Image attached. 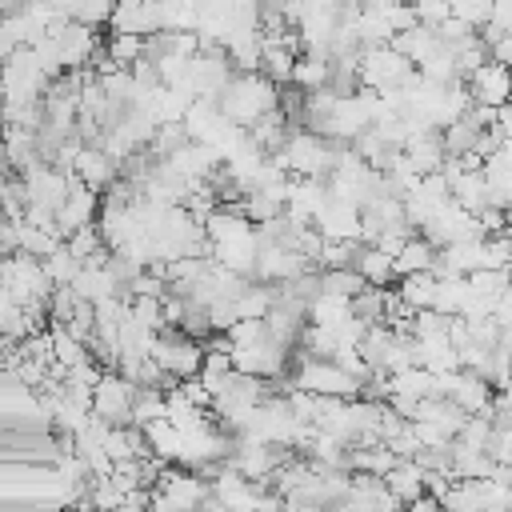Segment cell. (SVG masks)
I'll list each match as a JSON object with an SVG mask.
<instances>
[{"instance_id":"1","label":"cell","mask_w":512,"mask_h":512,"mask_svg":"<svg viewBox=\"0 0 512 512\" xmlns=\"http://www.w3.org/2000/svg\"><path fill=\"white\" fill-rule=\"evenodd\" d=\"M216 104H220V112H224L232 124L248 128V124H256L260 116H268V112L280 108V84L268 80L264 72H236V76L224 84V92L216 96Z\"/></svg>"},{"instance_id":"2","label":"cell","mask_w":512,"mask_h":512,"mask_svg":"<svg viewBox=\"0 0 512 512\" xmlns=\"http://www.w3.org/2000/svg\"><path fill=\"white\" fill-rule=\"evenodd\" d=\"M340 148L336 140L312 132V128H292V136L284 140V148L272 156L288 176H316V180H328L336 160H340Z\"/></svg>"},{"instance_id":"3","label":"cell","mask_w":512,"mask_h":512,"mask_svg":"<svg viewBox=\"0 0 512 512\" xmlns=\"http://www.w3.org/2000/svg\"><path fill=\"white\" fill-rule=\"evenodd\" d=\"M360 88H372V92H392V88H404L412 76H416V64L396 48V44H368L360 52Z\"/></svg>"},{"instance_id":"4","label":"cell","mask_w":512,"mask_h":512,"mask_svg":"<svg viewBox=\"0 0 512 512\" xmlns=\"http://www.w3.org/2000/svg\"><path fill=\"white\" fill-rule=\"evenodd\" d=\"M52 76L44 72V64L36 60L32 48H16L4 60V76H0V96L4 104H24V100H44Z\"/></svg>"},{"instance_id":"5","label":"cell","mask_w":512,"mask_h":512,"mask_svg":"<svg viewBox=\"0 0 512 512\" xmlns=\"http://www.w3.org/2000/svg\"><path fill=\"white\" fill-rule=\"evenodd\" d=\"M292 384L304 388V392H316V396H336V400H352L360 396V380L340 368L336 360H320V356H300L296 372H292Z\"/></svg>"},{"instance_id":"6","label":"cell","mask_w":512,"mask_h":512,"mask_svg":"<svg viewBox=\"0 0 512 512\" xmlns=\"http://www.w3.org/2000/svg\"><path fill=\"white\" fill-rule=\"evenodd\" d=\"M48 40H52V48H56L64 72H84V68H92V60H96V52H100L96 28H92V24H80V20H56V24L48 28Z\"/></svg>"},{"instance_id":"7","label":"cell","mask_w":512,"mask_h":512,"mask_svg":"<svg viewBox=\"0 0 512 512\" xmlns=\"http://www.w3.org/2000/svg\"><path fill=\"white\" fill-rule=\"evenodd\" d=\"M152 360L164 368V376L188 380V376H200L204 344L192 340V336H184L180 328H164V332H156V340H152Z\"/></svg>"},{"instance_id":"8","label":"cell","mask_w":512,"mask_h":512,"mask_svg":"<svg viewBox=\"0 0 512 512\" xmlns=\"http://www.w3.org/2000/svg\"><path fill=\"white\" fill-rule=\"evenodd\" d=\"M136 388H140V384H132L128 376H120V372H104L100 384L92 388V412H96L100 420H108L112 428H116V424H132V400H136Z\"/></svg>"},{"instance_id":"9","label":"cell","mask_w":512,"mask_h":512,"mask_svg":"<svg viewBox=\"0 0 512 512\" xmlns=\"http://www.w3.org/2000/svg\"><path fill=\"white\" fill-rule=\"evenodd\" d=\"M464 84H468L472 104H484V108H508L512 104V68L508 64L484 60Z\"/></svg>"},{"instance_id":"10","label":"cell","mask_w":512,"mask_h":512,"mask_svg":"<svg viewBox=\"0 0 512 512\" xmlns=\"http://www.w3.org/2000/svg\"><path fill=\"white\" fill-rule=\"evenodd\" d=\"M96 216H100V192L84 188V184L72 176V188H68L64 204L56 208V228H60V236H72L76 228L96 224Z\"/></svg>"},{"instance_id":"11","label":"cell","mask_w":512,"mask_h":512,"mask_svg":"<svg viewBox=\"0 0 512 512\" xmlns=\"http://www.w3.org/2000/svg\"><path fill=\"white\" fill-rule=\"evenodd\" d=\"M108 28L132 32V36H156L160 32V4L156 0H116Z\"/></svg>"},{"instance_id":"12","label":"cell","mask_w":512,"mask_h":512,"mask_svg":"<svg viewBox=\"0 0 512 512\" xmlns=\"http://www.w3.org/2000/svg\"><path fill=\"white\" fill-rule=\"evenodd\" d=\"M312 228H320L324 240H360V208L340 196H328V204L320 208Z\"/></svg>"},{"instance_id":"13","label":"cell","mask_w":512,"mask_h":512,"mask_svg":"<svg viewBox=\"0 0 512 512\" xmlns=\"http://www.w3.org/2000/svg\"><path fill=\"white\" fill-rule=\"evenodd\" d=\"M72 176H76L84 188L104 192V188H112V184L120 180V160H116V156H108L104 148H84V152L76 156Z\"/></svg>"},{"instance_id":"14","label":"cell","mask_w":512,"mask_h":512,"mask_svg":"<svg viewBox=\"0 0 512 512\" xmlns=\"http://www.w3.org/2000/svg\"><path fill=\"white\" fill-rule=\"evenodd\" d=\"M384 484H388V492H392L400 504H412L416 496L428 492V472H424L416 460H396V468L384 476Z\"/></svg>"},{"instance_id":"15","label":"cell","mask_w":512,"mask_h":512,"mask_svg":"<svg viewBox=\"0 0 512 512\" xmlns=\"http://www.w3.org/2000/svg\"><path fill=\"white\" fill-rule=\"evenodd\" d=\"M356 272H360L364 284H372V288H388L392 280H400V276H396V256L384 252V248H376V244H364V248H360Z\"/></svg>"},{"instance_id":"16","label":"cell","mask_w":512,"mask_h":512,"mask_svg":"<svg viewBox=\"0 0 512 512\" xmlns=\"http://www.w3.org/2000/svg\"><path fill=\"white\" fill-rule=\"evenodd\" d=\"M436 252H440V248H436L428 236L412 232V236L400 244V252H396V276H408V272H432Z\"/></svg>"},{"instance_id":"17","label":"cell","mask_w":512,"mask_h":512,"mask_svg":"<svg viewBox=\"0 0 512 512\" xmlns=\"http://www.w3.org/2000/svg\"><path fill=\"white\" fill-rule=\"evenodd\" d=\"M392 44L420 68L432 52H440V36H436V28H428V24H412V28H404V32H396L392 36Z\"/></svg>"},{"instance_id":"18","label":"cell","mask_w":512,"mask_h":512,"mask_svg":"<svg viewBox=\"0 0 512 512\" xmlns=\"http://www.w3.org/2000/svg\"><path fill=\"white\" fill-rule=\"evenodd\" d=\"M396 296H400L412 312L432 308V300H436V272H408V276H400V280H396Z\"/></svg>"},{"instance_id":"19","label":"cell","mask_w":512,"mask_h":512,"mask_svg":"<svg viewBox=\"0 0 512 512\" xmlns=\"http://www.w3.org/2000/svg\"><path fill=\"white\" fill-rule=\"evenodd\" d=\"M144 44H148V36H132V32H108L104 52H108V60H112L116 68H132L136 60H144Z\"/></svg>"},{"instance_id":"20","label":"cell","mask_w":512,"mask_h":512,"mask_svg":"<svg viewBox=\"0 0 512 512\" xmlns=\"http://www.w3.org/2000/svg\"><path fill=\"white\" fill-rule=\"evenodd\" d=\"M348 316H352V300H348V296H332V292H320V296L308 304V320H312V324H328V328H340Z\"/></svg>"},{"instance_id":"21","label":"cell","mask_w":512,"mask_h":512,"mask_svg":"<svg viewBox=\"0 0 512 512\" xmlns=\"http://www.w3.org/2000/svg\"><path fill=\"white\" fill-rule=\"evenodd\" d=\"M80 268H84V260H80V256H72V248H68V244H60L52 256H44V272H48L52 288H56V284H72Z\"/></svg>"},{"instance_id":"22","label":"cell","mask_w":512,"mask_h":512,"mask_svg":"<svg viewBox=\"0 0 512 512\" xmlns=\"http://www.w3.org/2000/svg\"><path fill=\"white\" fill-rule=\"evenodd\" d=\"M320 288L324 292H332V296H356L360 288H368L364 284V276L356 272V268H320Z\"/></svg>"},{"instance_id":"23","label":"cell","mask_w":512,"mask_h":512,"mask_svg":"<svg viewBox=\"0 0 512 512\" xmlns=\"http://www.w3.org/2000/svg\"><path fill=\"white\" fill-rule=\"evenodd\" d=\"M492 8H496V0H452V16H460V20H464V24H472L476 32H480V28H488Z\"/></svg>"},{"instance_id":"24","label":"cell","mask_w":512,"mask_h":512,"mask_svg":"<svg viewBox=\"0 0 512 512\" xmlns=\"http://www.w3.org/2000/svg\"><path fill=\"white\" fill-rule=\"evenodd\" d=\"M408 4L416 8V20L428 24V28H436L440 20L452 16V0H408Z\"/></svg>"},{"instance_id":"25","label":"cell","mask_w":512,"mask_h":512,"mask_svg":"<svg viewBox=\"0 0 512 512\" xmlns=\"http://www.w3.org/2000/svg\"><path fill=\"white\" fill-rule=\"evenodd\" d=\"M488 40V56L496 60V64H508L512 68V32H504V36H484Z\"/></svg>"},{"instance_id":"26","label":"cell","mask_w":512,"mask_h":512,"mask_svg":"<svg viewBox=\"0 0 512 512\" xmlns=\"http://www.w3.org/2000/svg\"><path fill=\"white\" fill-rule=\"evenodd\" d=\"M16 48H20V40H16V32L8 28V20L0 16V60H8Z\"/></svg>"},{"instance_id":"27","label":"cell","mask_w":512,"mask_h":512,"mask_svg":"<svg viewBox=\"0 0 512 512\" xmlns=\"http://www.w3.org/2000/svg\"><path fill=\"white\" fill-rule=\"evenodd\" d=\"M404 512H444V504H440L432 492H424V496H416L412 504H404Z\"/></svg>"},{"instance_id":"28","label":"cell","mask_w":512,"mask_h":512,"mask_svg":"<svg viewBox=\"0 0 512 512\" xmlns=\"http://www.w3.org/2000/svg\"><path fill=\"white\" fill-rule=\"evenodd\" d=\"M20 8V0H0V16H8V12H16Z\"/></svg>"},{"instance_id":"29","label":"cell","mask_w":512,"mask_h":512,"mask_svg":"<svg viewBox=\"0 0 512 512\" xmlns=\"http://www.w3.org/2000/svg\"><path fill=\"white\" fill-rule=\"evenodd\" d=\"M4 220H8V212H4V200H0V224H4Z\"/></svg>"},{"instance_id":"30","label":"cell","mask_w":512,"mask_h":512,"mask_svg":"<svg viewBox=\"0 0 512 512\" xmlns=\"http://www.w3.org/2000/svg\"><path fill=\"white\" fill-rule=\"evenodd\" d=\"M0 76H4V60H0Z\"/></svg>"}]
</instances>
